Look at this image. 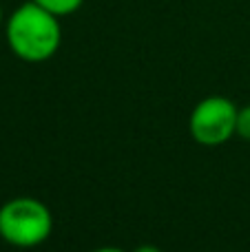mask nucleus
I'll list each match as a JSON object with an SVG mask.
<instances>
[{"mask_svg":"<svg viewBox=\"0 0 250 252\" xmlns=\"http://www.w3.org/2000/svg\"><path fill=\"white\" fill-rule=\"evenodd\" d=\"M4 38L11 53L22 62H47L62 44L60 18L49 13L33 0H27L9 13L4 22Z\"/></svg>","mask_w":250,"mask_h":252,"instance_id":"nucleus-1","label":"nucleus"},{"mask_svg":"<svg viewBox=\"0 0 250 252\" xmlns=\"http://www.w3.org/2000/svg\"><path fill=\"white\" fill-rule=\"evenodd\" d=\"M53 232V215L35 197H13L0 206V239L13 248H35Z\"/></svg>","mask_w":250,"mask_h":252,"instance_id":"nucleus-2","label":"nucleus"},{"mask_svg":"<svg viewBox=\"0 0 250 252\" xmlns=\"http://www.w3.org/2000/svg\"><path fill=\"white\" fill-rule=\"evenodd\" d=\"M237 106L224 95H208L195 104L188 118V133L202 146H219L235 135Z\"/></svg>","mask_w":250,"mask_h":252,"instance_id":"nucleus-3","label":"nucleus"},{"mask_svg":"<svg viewBox=\"0 0 250 252\" xmlns=\"http://www.w3.org/2000/svg\"><path fill=\"white\" fill-rule=\"evenodd\" d=\"M33 2L40 4L42 9H47L53 16L64 18V16H71V13L78 11L84 4V0H33Z\"/></svg>","mask_w":250,"mask_h":252,"instance_id":"nucleus-4","label":"nucleus"},{"mask_svg":"<svg viewBox=\"0 0 250 252\" xmlns=\"http://www.w3.org/2000/svg\"><path fill=\"white\" fill-rule=\"evenodd\" d=\"M235 135L250 142V104L242 106L237 111V128H235Z\"/></svg>","mask_w":250,"mask_h":252,"instance_id":"nucleus-5","label":"nucleus"},{"mask_svg":"<svg viewBox=\"0 0 250 252\" xmlns=\"http://www.w3.org/2000/svg\"><path fill=\"white\" fill-rule=\"evenodd\" d=\"M133 252H162L157 246H137Z\"/></svg>","mask_w":250,"mask_h":252,"instance_id":"nucleus-6","label":"nucleus"},{"mask_svg":"<svg viewBox=\"0 0 250 252\" xmlns=\"http://www.w3.org/2000/svg\"><path fill=\"white\" fill-rule=\"evenodd\" d=\"M93 252H124L122 248H115V246H104V248H97Z\"/></svg>","mask_w":250,"mask_h":252,"instance_id":"nucleus-7","label":"nucleus"},{"mask_svg":"<svg viewBox=\"0 0 250 252\" xmlns=\"http://www.w3.org/2000/svg\"><path fill=\"white\" fill-rule=\"evenodd\" d=\"M2 20H4V13H2V4H0V25H2Z\"/></svg>","mask_w":250,"mask_h":252,"instance_id":"nucleus-8","label":"nucleus"}]
</instances>
